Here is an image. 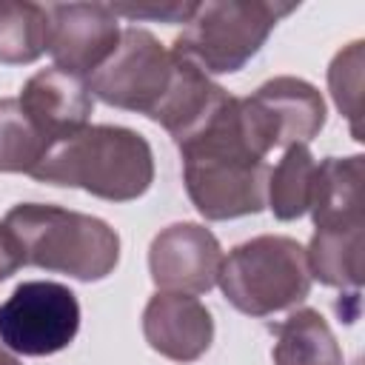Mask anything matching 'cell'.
I'll return each mask as SVG.
<instances>
[{
	"label": "cell",
	"instance_id": "cell-3",
	"mask_svg": "<svg viewBox=\"0 0 365 365\" xmlns=\"http://www.w3.org/2000/svg\"><path fill=\"white\" fill-rule=\"evenodd\" d=\"M48 185L83 188L100 200L128 202L154 182V154L143 134L123 125H86L57 143L31 171Z\"/></svg>",
	"mask_w": 365,
	"mask_h": 365
},
{
	"label": "cell",
	"instance_id": "cell-15",
	"mask_svg": "<svg viewBox=\"0 0 365 365\" xmlns=\"http://www.w3.org/2000/svg\"><path fill=\"white\" fill-rule=\"evenodd\" d=\"M274 365H342V348L314 308H299L274 325Z\"/></svg>",
	"mask_w": 365,
	"mask_h": 365
},
{
	"label": "cell",
	"instance_id": "cell-12",
	"mask_svg": "<svg viewBox=\"0 0 365 365\" xmlns=\"http://www.w3.org/2000/svg\"><path fill=\"white\" fill-rule=\"evenodd\" d=\"M20 106L51 143V148L88 125L94 97L83 77H74L57 66L31 74L20 91Z\"/></svg>",
	"mask_w": 365,
	"mask_h": 365
},
{
	"label": "cell",
	"instance_id": "cell-10",
	"mask_svg": "<svg viewBox=\"0 0 365 365\" xmlns=\"http://www.w3.org/2000/svg\"><path fill=\"white\" fill-rule=\"evenodd\" d=\"M222 248L217 237L197 222H174L163 228L148 248V271L160 291L205 294L217 285Z\"/></svg>",
	"mask_w": 365,
	"mask_h": 365
},
{
	"label": "cell",
	"instance_id": "cell-16",
	"mask_svg": "<svg viewBox=\"0 0 365 365\" xmlns=\"http://www.w3.org/2000/svg\"><path fill=\"white\" fill-rule=\"evenodd\" d=\"M48 48V11L37 3H0V63L26 66Z\"/></svg>",
	"mask_w": 365,
	"mask_h": 365
},
{
	"label": "cell",
	"instance_id": "cell-11",
	"mask_svg": "<svg viewBox=\"0 0 365 365\" xmlns=\"http://www.w3.org/2000/svg\"><path fill=\"white\" fill-rule=\"evenodd\" d=\"M143 334L160 356L194 362L214 342V319L197 297L157 291L143 311Z\"/></svg>",
	"mask_w": 365,
	"mask_h": 365
},
{
	"label": "cell",
	"instance_id": "cell-4",
	"mask_svg": "<svg viewBox=\"0 0 365 365\" xmlns=\"http://www.w3.org/2000/svg\"><path fill=\"white\" fill-rule=\"evenodd\" d=\"M225 299L248 317H271L311 294L305 248L279 234H262L222 257L217 277Z\"/></svg>",
	"mask_w": 365,
	"mask_h": 365
},
{
	"label": "cell",
	"instance_id": "cell-14",
	"mask_svg": "<svg viewBox=\"0 0 365 365\" xmlns=\"http://www.w3.org/2000/svg\"><path fill=\"white\" fill-rule=\"evenodd\" d=\"M311 279L331 288H351L359 294L362 285V222L317 228L305 251Z\"/></svg>",
	"mask_w": 365,
	"mask_h": 365
},
{
	"label": "cell",
	"instance_id": "cell-21",
	"mask_svg": "<svg viewBox=\"0 0 365 365\" xmlns=\"http://www.w3.org/2000/svg\"><path fill=\"white\" fill-rule=\"evenodd\" d=\"M20 265H23L20 262V254H17L14 242H11V237L6 234V228L0 225V282L9 279Z\"/></svg>",
	"mask_w": 365,
	"mask_h": 365
},
{
	"label": "cell",
	"instance_id": "cell-7",
	"mask_svg": "<svg viewBox=\"0 0 365 365\" xmlns=\"http://www.w3.org/2000/svg\"><path fill=\"white\" fill-rule=\"evenodd\" d=\"M240 125L257 157L274 148L305 145L325 125L322 94L299 77H274L240 100Z\"/></svg>",
	"mask_w": 365,
	"mask_h": 365
},
{
	"label": "cell",
	"instance_id": "cell-1",
	"mask_svg": "<svg viewBox=\"0 0 365 365\" xmlns=\"http://www.w3.org/2000/svg\"><path fill=\"white\" fill-rule=\"evenodd\" d=\"M177 148L182 154L185 191L205 220H234L265 208L271 168L242 134L237 97Z\"/></svg>",
	"mask_w": 365,
	"mask_h": 365
},
{
	"label": "cell",
	"instance_id": "cell-9",
	"mask_svg": "<svg viewBox=\"0 0 365 365\" xmlns=\"http://www.w3.org/2000/svg\"><path fill=\"white\" fill-rule=\"evenodd\" d=\"M48 54L57 68L74 77H91L120 43V17L106 3H51Z\"/></svg>",
	"mask_w": 365,
	"mask_h": 365
},
{
	"label": "cell",
	"instance_id": "cell-2",
	"mask_svg": "<svg viewBox=\"0 0 365 365\" xmlns=\"http://www.w3.org/2000/svg\"><path fill=\"white\" fill-rule=\"evenodd\" d=\"M0 225L11 237L23 265L97 282L120 262L117 231L91 214L43 202H20L6 211Z\"/></svg>",
	"mask_w": 365,
	"mask_h": 365
},
{
	"label": "cell",
	"instance_id": "cell-22",
	"mask_svg": "<svg viewBox=\"0 0 365 365\" xmlns=\"http://www.w3.org/2000/svg\"><path fill=\"white\" fill-rule=\"evenodd\" d=\"M0 365H23V362H20L14 354H9V351L0 345Z\"/></svg>",
	"mask_w": 365,
	"mask_h": 365
},
{
	"label": "cell",
	"instance_id": "cell-6",
	"mask_svg": "<svg viewBox=\"0 0 365 365\" xmlns=\"http://www.w3.org/2000/svg\"><path fill=\"white\" fill-rule=\"evenodd\" d=\"M180 57L145 29H123L114 54L88 77L91 97L154 120L177 80Z\"/></svg>",
	"mask_w": 365,
	"mask_h": 365
},
{
	"label": "cell",
	"instance_id": "cell-13",
	"mask_svg": "<svg viewBox=\"0 0 365 365\" xmlns=\"http://www.w3.org/2000/svg\"><path fill=\"white\" fill-rule=\"evenodd\" d=\"M365 157H325L314 171L308 211L314 228H336L362 222V177Z\"/></svg>",
	"mask_w": 365,
	"mask_h": 365
},
{
	"label": "cell",
	"instance_id": "cell-18",
	"mask_svg": "<svg viewBox=\"0 0 365 365\" xmlns=\"http://www.w3.org/2000/svg\"><path fill=\"white\" fill-rule=\"evenodd\" d=\"M48 151L51 143L23 111L20 100L0 97V171L31 174Z\"/></svg>",
	"mask_w": 365,
	"mask_h": 365
},
{
	"label": "cell",
	"instance_id": "cell-5",
	"mask_svg": "<svg viewBox=\"0 0 365 365\" xmlns=\"http://www.w3.org/2000/svg\"><path fill=\"white\" fill-rule=\"evenodd\" d=\"M297 3L271 0H217L197 3L171 51L194 63L202 74L240 71L268 40L274 26L291 14Z\"/></svg>",
	"mask_w": 365,
	"mask_h": 365
},
{
	"label": "cell",
	"instance_id": "cell-20",
	"mask_svg": "<svg viewBox=\"0 0 365 365\" xmlns=\"http://www.w3.org/2000/svg\"><path fill=\"white\" fill-rule=\"evenodd\" d=\"M197 3H160V6H111L117 17L128 20H163V23H188Z\"/></svg>",
	"mask_w": 365,
	"mask_h": 365
},
{
	"label": "cell",
	"instance_id": "cell-17",
	"mask_svg": "<svg viewBox=\"0 0 365 365\" xmlns=\"http://www.w3.org/2000/svg\"><path fill=\"white\" fill-rule=\"evenodd\" d=\"M317 163L308 145H288L282 160L268 171V197L265 205L274 211L277 220L291 222L308 211L311 185H314Z\"/></svg>",
	"mask_w": 365,
	"mask_h": 365
},
{
	"label": "cell",
	"instance_id": "cell-8",
	"mask_svg": "<svg viewBox=\"0 0 365 365\" xmlns=\"http://www.w3.org/2000/svg\"><path fill=\"white\" fill-rule=\"evenodd\" d=\"M80 302L68 285L51 279L20 282L0 305V342L23 356H51L74 342Z\"/></svg>",
	"mask_w": 365,
	"mask_h": 365
},
{
	"label": "cell",
	"instance_id": "cell-19",
	"mask_svg": "<svg viewBox=\"0 0 365 365\" xmlns=\"http://www.w3.org/2000/svg\"><path fill=\"white\" fill-rule=\"evenodd\" d=\"M362 46H365L362 40L348 43L345 48L336 51V57L331 60V68H328L331 97H334L336 108L345 114L354 140H362V128H359V120H362V63H365Z\"/></svg>",
	"mask_w": 365,
	"mask_h": 365
}]
</instances>
